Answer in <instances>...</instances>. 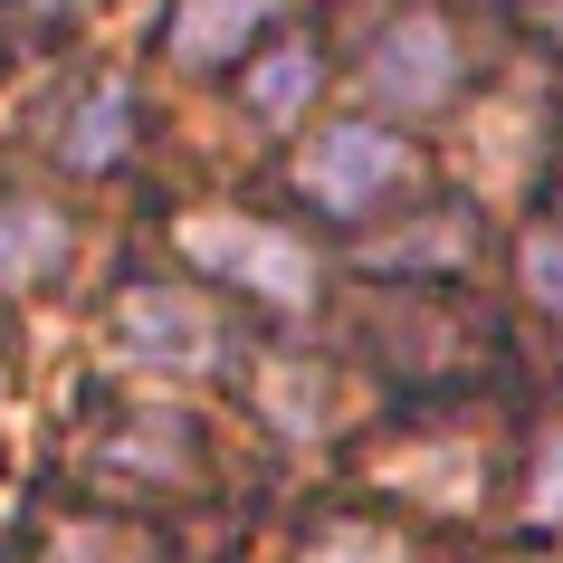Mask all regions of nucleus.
Listing matches in <instances>:
<instances>
[{
  "instance_id": "obj_6",
  "label": "nucleus",
  "mask_w": 563,
  "mask_h": 563,
  "mask_svg": "<svg viewBox=\"0 0 563 563\" xmlns=\"http://www.w3.org/2000/svg\"><path fill=\"white\" fill-rule=\"evenodd\" d=\"M267 20V0H181V20H173V58L181 67H210V58H230L239 38Z\"/></svg>"
},
{
  "instance_id": "obj_4",
  "label": "nucleus",
  "mask_w": 563,
  "mask_h": 563,
  "mask_svg": "<svg viewBox=\"0 0 563 563\" xmlns=\"http://www.w3.org/2000/svg\"><path fill=\"white\" fill-rule=\"evenodd\" d=\"M383 181H401V144L391 134H373V124H334L325 144L306 153V191L334 210H363Z\"/></svg>"
},
{
  "instance_id": "obj_2",
  "label": "nucleus",
  "mask_w": 563,
  "mask_h": 563,
  "mask_svg": "<svg viewBox=\"0 0 563 563\" xmlns=\"http://www.w3.org/2000/svg\"><path fill=\"white\" fill-rule=\"evenodd\" d=\"M181 249L201 267H220V277H249L258 297L277 306H306V287H316V258H306L297 239H277V230H239L230 210H201V220H181Z\"/></svg>"
},
{
  "instance_id": "obj_8",
  "label": "nucleus",
  "mask_w": 563,
  "mask_h": 563,
  "mask_svg": "<svg viewBox=\"0 0 563 563\" xmlns=\"http://www.w3.org/2000/svg\"><path fill=\"white\" fill-rule=\"evenodd\" d=\"M267 411L287 420V430H325L334 391H325V373H316V363H277V373H267Z\"/></svg>"
},
{
  "instance_id": "obj_9",
  "label": "nucleus",
  "mask_w": 563,
  "mask_h": 563,
  "mask_svg": "<svg viewBox=\"0 0 563 563\" xmlns=\"http://www.w3.org/2000/svg\"><path fill=\"white\" fill-rule=\"evenodd\" d=\"M306 87H316V58H306V48H277V58L249 77V106H258L267 124H287V115L306 106Z\"/></svg>"
},
{
  "instance_id": "obj_7",
  "label": "nucleus",
  "mask_w": 563,
  "mask_h": 563,
  "mask_svg": "<svg viewBox=\"0 0 563 563\" xmlns=\"http://www.w3.org/2000/svg\"><path fill=\"white\" fill-rule=\"evenodd\" d=\"M67 163H77V173H106V163H115L124 153V87H96L87 106H77V115H67Z\"/></svg>"
},
{
  "instance_id": "obj_3",
  "label": "nucleus",
  "mask_w": 563,
  "mask_h": 563,
  "mask_svg": "<svg viewBox=\"0 0 563 563\" xmlns=\"http://www.w3.org/2000/svg\"><path fill=\"white\" fill-rule=\"evenodd\" d=\"M449 87H459V38H449V20L411 10V20H391V30L373 38V96H383V106L420 115V106H440Z\"/></svg>"
},
{
  "instance_id": "obj_5",
  "label": "nucleus",
  "mask_w": 563,
  "mask_h": 563,
  "mask_svg": "<svg viewBox=\"0 0 563 563\" xmlns=\"http://www.w3.org/2000/svg\"><path fill=\"white\" fill-rule=\"evenodd\" d=\"M67 258V220L48 201H0V287H30Z\"/></svg>"
},
{
  "instance_id": "obj_14",
  "label": "nucleus",
  "mask_w": 563,
  "mask_h": 563,
  "mask_svg": "<svg viewBox=\"0 0 563 563\" xmlns=\"http://www.w3.org/2000/svg\"><path fill=\"white\" fill-rule=\"evenodd\" d=\"M38 10H67V0H38Z\"/></svg>"
},
{
  "instance_id": "obj_10",
  "label": "nucleus",
  "mask_w": 563,
  "mask_h": 563,
  "mask_svg": "<svg viewBox=\"0 0 563 563\" xmlns=\"http://www.w3.org/2000/svg\"><path fill=\"white\" fill-rule=\"evenodd\" d=\"M306 563H411V554H401V534H383V526H325V544Z\"/></svg>"
},
{
  "instance_id": "obj_13",
  "label": "nucleus",
  "mask_w": 563,
  "mask_h": 563,
  "mask_svg": "<svg viewBox=\"0 0 563 563\" xmlns=\"http://www.w3.org/2000/svg\"><path fill=\"white\" fill-rule=\"evenodd\" d=\"M544 20H554V30H563V0H544Z\"/></svg>"
},
{
  "instance_id": "obj_1",
  "label": "nucleus",
  "mask_w": 563,
  "mask_h": 563,
  "mask_svg": "<svg viewBox=\"0 0 563 563\" xmlns=\"http://www.w3.org/2000/svg\"><path fill=\"white\" fill-rule=\"evenodd\" d=\"M106 354L124 363V373H210V354H220V325H210L191 297H163V287H134V297L115 306V334H106Z\"/></svg>"
},
{
  "instance_id": "obj_12",
  "label": "nucleus",
  "mask_w": 563,
  "mask_h": 563,
  "mask_svg": "<svg viewBox=\"0 0 563 563\" xmlns=\"http://www.w3.org/2000/svg\"><path fill=\"white\" fill-rule=\"evenodd\" d=\"M534 506H544V516H563V449L544 459V487H534Z\"/></svg>"
},
{
  "instance_id": "obj_11",
  "label": "nucleus",
  "mask_w": 563,
  "mask_h": 563,
  "mask_svg": "<svg viewBox=\"0 0 563 563\" xmlns=\"http://www.w3.org/2000/svg\"><path fill=\"white\" fill-rule=\"evenodd\" d=\"M526 287L563 316V239H526Z\"/></svg>"
}]
</instances>
